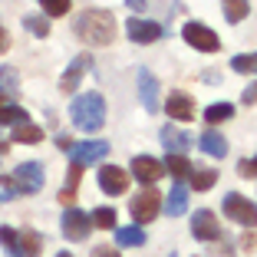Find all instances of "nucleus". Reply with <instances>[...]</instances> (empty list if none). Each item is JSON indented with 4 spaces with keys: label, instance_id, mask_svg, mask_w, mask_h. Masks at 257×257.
<instances>
[{
    "label": "nucleus",
    "instance_id": "nucleus-26",
    "mask_svg": "<svg viewBox=\"0 0 257 257\" xmlns=\"http://www.w3.org/2000/svg\"><path fill=\"white\" fill-rule=\"evenodd\" d=\"M204 119H208V122H227V119H234V106H231V102H214V106L204 109Z\"/></svg>",
    "mask_w": 257,
    "mask_h": 257
},
{
    "label": "nucleus",
    "instance_id": "nucleus-12",
    "mask_svg": "<svg viewBox=\"0 0 257 257\" xmlns=\"http://www.w3.org/2000/svg\"><path fill=\"white\" fill-rule=\"evenodd\" d=\"M99 188L106 195H122L128 188V172H122L119 165H102L99 172Z\"/></svg>",
    "mask_w": 257,
    "mask_h": 257
},
{
    "label": "nucleus",
    "instance_id": "nucleus-22",
    "mask_svg": "<svg viewBox=\"0 0 257 257\" xmlns=\"http://www.w3.org/2000/svg\"><path fill=\"white\" fill-rule=\"evenodd\" d=\"M218 185V172L214 168H195L191 172V188L195 191H208V188H214Z\"/></svg>",
    "mask_w": 257,
    "mask_h": 257
},
{
    "label": "nucleus",
    "instance_id": "nucleus-36",
    "mask_svg": "<svg viewBox=\"0 0 257 257\" xmlns=\"http://www.w3.org/2000/svg\"><path fill=\"white\" fill-rule=\"evenodd\" d=\"M10 46V37H7V30H4V27H0V53H4V50H7Z\"/></svg>",
    "mask_w": 257,
    "mask_h": 257
},
{
    "label": "nucleus",
    "instance_id": "nucleus-1",
    "mask_svg": "<svg viewBox=\"0 0 257 257\" xmlns=\"http://www.w3.org/2000/svg\"><path fill=\"white\" fill-rule=\"evenodd\" d=\"M73 33L89 46H106L115 40V17L109 10H83L73 23Z\"/></svg>",
    "mask_w": 257,
    "mask_h": 257
},
{
    "label": "nucleus",
    "instance_id": "nucleus-38",
    "mask_svg": "<svg viewBox=\"0 0 257 257\" xmlns=\"http://www.w3.org/2000/svg\"><path fill=\"white\" fill-rule=\"evenodd\" d=\"M0 201H10V195H7V191H0Z\"/></svg>",
    "mask_w": 257,
    "mask_h": 257
},
{
    "label": "nucleus",
    "instance_id": "nucleus-37",
    "mask_svg": "<svg viewBox=\"0 0 257 257\" xmlns=\"http://www.w3.org/2000/svg\"><path fill=\"white\" fill-rule=\"evenodd\" d=\"M125 4H128V7H132V10H139V14H142V10H145V0H125Z\"/></svg>",
    "mask_w": 257,
    "mask_h": 257
},
{
    "label": "nucleus",
    "instance_id": "nucleus-3",
    "mask_svg": "<svg viewBox=\"0 0 257 257\" xmlns=\"http://www.w3.org/2000/svg\"><path fill=\"white\" fill-rule=\"evenodd\" d=\"M221 211H224L227 218L234 221V224L257 227V204L250 201V198L237 195V191H227V195L221 198Z\"/></svg>",
    "mask_w": 257,
    "mask_h": 257
},
{
    "label": "nucleus",
    "instance_id": "nucleus-27",
    "mask_svg": "<svg viewBox=\"0 0 257 257\" xmlns=\"http://www.w3.org/2000/svg\"><path fill=\"white\" fill-rule=\"evenodd\" d=\"M23 27L33 33V37H50V20H46L43 14H30L23 17Z\"/></svg>",
    "mask_w": 257,
    "mask_h": 257
},
{
    "label": "nucleus",
    "instance_id": "nucleus-5",
    "mask_svg": "<svg viewBox=\"0 0 257 257\" xmlns=\"http://www.w3.org/2000/svg\"><path fill=\"white\" fill-rule=\"evenodd\" d=\"M159 211H162V195L155 188L139 191V195L128 201V214L136 218V224H149V221H155Z\"/></svg>",
    "mask_w": 257,
    "mask_h": 257
},
{
    "label": "nucleus",
    "instance_id": "nucleus-20",
    "mask_svg": "<svg viewBox=\"0 0 257 257\" xmlns=\"http://www.w3.org/2000/svg\"><path fill=\"white\" fill-rule=\"evenodd\" d=\"M14 142L37 145V142H43V128L33 125V122H20V125H14Z\"/></svg>",
    "mask_w": 257,
    "mask_h": 257
},
{
    "label": "nucleus",
    "instance_id": "nucleus-13",
    "mask_svg": "<svg viewBox=\"0 0 257 257\" xmlns=\"http://www.w3.org/2000/svg\"><path fill=\"white\" fill-rule=\"evenodd\" d=\"M165 112H168V119L188 122V119H195V99L188 92H172L165 102Z\"/></svg>",
    "mask_w": 257,
    "mask_h": 257
},
{
    "label": "nucleus",
    "instance_id": "nucleus-23",
    "mask_svg": "<svg viewBox=\"0 0 257 257\" xmlns=\"http://www.w3.org/2000/svg\"><path fill=\"white\" fill-rule=\"evenodd\" d=\"M221 7H224V20L227 23H241L244 17H247L250 4L247 0H221Z\"/></svg>",
    "mask_w": 257,
    "mask_h": 257
},
{
    "label": "nucleus",
    "instance_id": "nucleus-8",
    "mask_svg": "<svg viewBox=\"0 0 257 257\" xmlns=\"http://www.w3.org/2000/svg\"><path fill=\"white\" fill-rule=\"evenodd\" d=\"M92 231V221L86 211H79V208H66L63 211V234H66V241H86Z\"/></svg>",
    "mask_w": 257,
    "mask_h": 257
},
{
    "label": "nucleus",
    "instance_id": "nucleus-35",
    "mask_svg": "<svg viewBox=\"0 0 257 257\" xmlns=\"http://www.w3.org/2000/svg\"><path fill=\"white\" fill-rule=\"evenodd\" d=\"M241 99L247 102V106H250V102H257V83H250L247 89H244V96H241Z\"/></svg>",
    "mask_w": 257,
    "mask_h": 257
},
{
    "label": "nucleus",
    "instance_id": "nucleus-14",
    "mask_svg": "<svg viewBox=\"0 0 257 257\" xmlns=\"http://www.w3.org/2000/svg\"><path fill=\"white\" fill-rule=\"evenodd\" d=\"M92 66V56L89 53H79L73 63H69V69L63 73V79H60V89L63 92H76V86H79V79L86 76V69Z\"/></svg>",
    "mask_w": 257,
    "mask_h": 257
},
{
    "label": "nucleus",
    "instance_id": "nucleus-40",
    "mask_svg": "<svg viewBox=\"0 0 257 257\" xmlns=\"http://www.w3.org/2000/svg\"><path fill=\"white\" fill-rule=\"evenodd\" d=\"M4 152H7V145H4V142H0V155H4Z\"/></svg>",
    "mask_w": 257,
    "mask_h": 257
},
{
    "label": "nucleus",
    "instance_id": "nucleus-28",
    "mask_svg": "<svg viewBox=\"0 0 257 257\" xmlns=\"http://www.w3.org/2000/svg\"><path fill=\"white\" fill-rule=\"evenodd\" d=\"M27 122V109L20 106H0V125H20Z\"/></svg>",
    "mask_w": 257,
    "mask_h": 257
},
{
    "label": "nucleus",
    "instance_id": "nucleus-21",
    "mask_svg": "<svg viewBox=\"0 0 257 257\" xmlns=\"http://www.w3.org/2000/svg\"><path fill=\"white\" fill-rule=\"evenodd\" d=\"M115 244H119V247H142L145 231L142 227H119V231H115Z\"/></svg>",
    "mask_w": 257,
    "mask_h": 257
},
{
    "label": "nucleus",
    "instance_id": "nucleus-24",
    "mask_svg": "<svg viewBox=\"0 0 257 257\" xmlns=\"http://www.w3.org/2000/svg\"><path fill=\"white\" fill-rule=\"evenodd\" d=\"M0 244H4L7 257H23V250H20V231H14V227H0Z\"/></svg>",
    "mask_w": 257,
    "mask_h": 257
},
{
    "label": "nucleus",
    "instance_id": "nucleus-39",
    "mask_svg": "<svg viewBox=\"0 0 257 257\" xmlns=\"http://www.w3.org/2000/svg\"><path fill=\"white\" fill-rule=\"evenodd\" d=\"M56 257H73V254H69V250H60V254H56Z\"/></svg>",
    "mask_w": 257,
    "mask_h": 257
},
{
    "label": "nucleus",
    "instance_id": "nucleus-25",
    "mask_svg": "<svg viewBox=\"0 0 257 257\" xmlns=\"http://www.w3.org/2000/svg\"><path fill=\"white\" fill-rule=\"evenodd\" d=\"M40 247H43V241H40L37 231H20V250H23V257H40Z\"/></svg>",
    "mask_w": 257,
    "mask_h": 257
},
{
    "label": "nucleus",
    "instance_id": "nucleus-17",
    "mask_svg": "<svg viewBox=\"0 0 257 257\" xmlns=\"http://www.w3.org/2000/svg\"><path fill=\"white\" fill-rule=\"evenodd\" d=\"M201 152H204V155H211V159H224V155H227V139L221 136V132H214V128H204Z\"/></svg>",
    "mask_w": 257,
    "mask_h": 257
},
{
    "label": "nucleus",
    "instance_id": "nucleus-2",
    "mask_svg": "<svg viewBox=\"0 0 257 257\" xmlns=\"http://www.w3.org/2000/svg\"><path fill=\"white\" fill-rule=\"evenodd\" d=\"M69 115H73L76 128L99 132L102 122H106V99L99 96V92H79V96L69 102Z\"/></svg>",
    "mask_w": 257,
    "mask_h": 257
},
{
    "label": "nucleus",
    "instance_id": "nucleus-18",
    "mask_svg": "<svg viewBox=\"0 0 257 257\" xmlns=\"http://www.w3.org/2000/svg\"><path fill=\"white\" fill-rule=\"evenodd\" d=\"M185 208H188V188H185L182 182H175V185H172V191H168V201H165V214L178 218Z\"/></svg>",
    "mask_w": 257,
    "mask_h": 257
},
{
    "label": "nucleus",
    "instance_id": "nucleus-16",
    "mask_svg": "<svg viewBox=\"0 0 257 257\" xmlns=\"http://www.w3.org/2000/svg\"><path fill=\"white\" fill-rule=\"evenodd\" d=\"M162 145H165L172 155H185L188 145H191V136L185 132L182 125H165V128H162Z\"/></svg>",
    "mask_w": 257,
    "mask_h": 257
},
{
    "label": "nucleus",
    "instance_id": "nucleus-29",
    "mask_svg": "<svg viewBox=\"0 0 257 257\" xmlns=\"http://www.w3.org/2000/svg\"><path fill=\"white\" fill-rule=\"evenodd\" d=\"M89 221H92V227H115V211H112V208H102V204H99L96 211L89 214Z\"/></svg>",
    "mask_w": 257,
    "mask_h": 257
},
{
    "label": "nucleus",
    "instance_id": "nucleus-32",
    "mask_svg": "<svg viewBox=\"0 0 257 257\" xmlns=\"http://www.w3.org/2000/svg\"><path fill=\"white\" fill-rule=\"evenodd\" d=\"M40 7H43L46 17H63L69 14V0H40Z\"/></svg>",
    "mask_w": 257,
    "mask_h": 257
},
{
    "label": "nucleus",
    "instance_id": "nucleus-9",
    "mask_svg": "<svg viewBox=\"0 0 257 257\" xmlns=\"http://www.w3.org/2000/svg\"><path fill=\"white\" fill-rule=\"evenodd\" d=\"M191 234H195L198 241H218L221 237V224H218V218H214V211L201 208V211L191 214Z\"/></svg>",
    "mask_w": 257,
    "mask_h": 257
},
{
    "label": "nucleus",
    "instance_id": "nucleus-31",
    "mask_svg": "<svg viewBox=\"0 0 257 257\" xmlns=\"http://www.w3.org/2000/svg\"><path fill=\"white\" fill-rule=\"evenodd\" d=\"M231 66H234V73H257V53H237Z\"/></svg>",
    "mask_w": 257,
    "mask_h": 257
},
{
    "label": "nucleus",
    "instance_id": "nucleus-11",
    "mask_svg": "<svg viewBox=\"0 0 257 257\" xmlns=\"http://www.w3.org/2000/svg\"><path fill=\"white\" fill-rule=\"evenodd\" d=\"M125 33H128L132 43L149 46V43H155V40L162 37V27H159V23H152V20H142V17H132V20L125 23Z\"/></svg>",
    "mask_w": 257,
    "mask_h": 257
},
{
    "label": "nucleus",
    "instance_id": "nucleus-10",
    "mask_svg": "<svg viewBox=\"0 0 257 257\" xmlns=\"http://www.w3.org/2000/svg\"><path fill=\"white\" fill-rule=\"evenodd\" d=\"M132 175H136L145 188H152V185H159V178L165 175V165H162L159 159H152V155H139V159H132Z\"/></svg>",
    "mask_w": 257,
    "mask_h": 257
},
{
    "label": "nucleus",
    "instance_id": "nucleus-19",
    "mask_svg": "<svg viewBox=\"0 0 257 257\" xmlns=\"http://www.w3.org/2000/svg\"><path fill=\"white\" fill-rule=\"evenodd\" d=\"M162 165L168 168V175H172L175 182H185V178H191V172H195V168H191V162L185 159V155H168Z\"/></svg>",
    "mask_w": 257,
    "mask_h": 257
},
{
    "label": "nucleus",
    "instance_id": "nucleus-34",
    "mask_svg": "<svg viewBox=\"0 0 257 257\" xmlns=\"http://www.w3.org/2000/svg\"><path fill=\"white\" fill-rule=\"evenodd\" d=\"M92 257H122L115 247H92Z\"/></svg>",
    "mask_w": 257,
    "mask_h": 257
},
{
    "label": "nucleus",
    "instance_id": "nucleus-15",
    "mask_svg": "<svg viewBox=\"0 0 257 257\" xmlns=\"http://www.w3.org/2000/svg\"><path fill=\"white\" fill-rule=\"evenodd\" d=\"M139 99H142L145 112H155L159 109V79L149 69H139Z\"/></svg>",
    "mask_w": 257,
    "mask_h": 257
},
{
    "label": "nucleus",
    "instance_id": "nucleus-4",
    "mask_svg": "<svg viewBox=\"0 0 257 257\" xmlns=\"http://www.w3.org/2000/svg\"><path fill=\"white\" fill-rule=\"evenodd\" d=\"M10 185H14V195H37L43 188V165L40 162H23L14 168L10 175Z\"/></svg>",
    "mask_w": 257,
    "mask_h": 257
},
{
    "label": "nucleus",
    "instance_id": "nucleus-33",
    "mask_svg": "<svg viewBox=\"0 0 257 257\" xmlns=\"http://www.w3.org/2000/svg\"><path fill=\"white\" fill-rule=\"evenodd\" d=\"M237 168H241V175H244V178H257V159H244Z\"/></svg>",
    "mask_w": 257,
    "mask_h": 257
},
{
    "label": "nucleus",
    "instance_id": "nucleus-6",
    "mask_svg": "<svg viewBox=\"0 0 257 257\" xmlns=\"http://www.w3.org/2000/svg\"><path fill=\"white\" fill-rule=\"evenodd\" d=\"M182 40H188V46L201 50V53H218L221 50V40L211 27H204V23H185L182 30Z\"/></svg>",
    "mask_w": 257,
    "mask_h": 257
},
{
    "label": "nucleus",
    "instance_id": "nucleus-30",
    "mask_svg": "<svg viewBox=\"0 0 257 257\" xmlns=\"http://www.w3.org/2000/svg\"><path fill=\"white\" fill-rule=\"evenodd\" d=\"M17 92V69L4 66L0 69V96H14Z\"/></svg>",
    "mask_w": 257,
    "mask_h": 257
},
{
    "label": "nucleus",
    "instance_id": "nucleus-7",
    "mask_svg": "<svg viewBox=\"0 0 257 257\" xmlns=\"http://www.w3.org/2000/svg\"><path fill=\"white\" fill-rule=\"evenodd\" d=\"M106 155H109V142H99V139L69 145V159H73V165H79V168L96 165V162H102Z\"/></svg>",
    "mask_w": 257,
    "mask_h": 257
}]
</instances>
